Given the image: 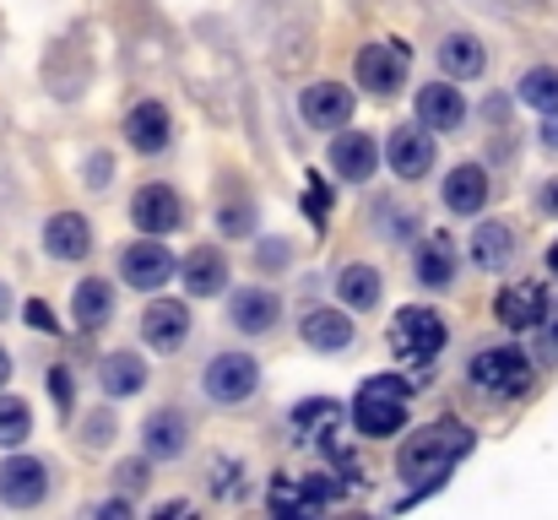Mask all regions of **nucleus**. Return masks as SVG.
I'll return each mask as SVG.
<instances>
[{"instance_id": "a211bd4d", "label": "nucleus", "mask_w": 558, "mask_h": 520, "mask_svg": "<svg viewBox=\"0 0 558 520\" xmlns=\"http://www.w3.org/2000/svg\"><path fill=\"white\" fill-rule=\"evenodd\" d=\"M515 250H521V239H515L510 222H477L472 228V244H466V255H472L477 271H505L515 261Z\"/></svg>"}, {"instance_id": "c85d7f7f", "label": "nucleus", "mask_w": 558, "mask_h": 520, "mask_svg": "<svg viewBox=\"0 0 558 520\" xmlns=\"http://www.w3.org/2000/svg\"><path fill=\"white\" fill-rule=\"evenodd\" d=\"M206 488H211V499H222V505L244 499V494H250V472H244V461H233V456H211V461H206Z\"/></svg>"}, {"instance_id": "c756f323", "label": "nucleus", "mask_w": 558, "mask_h": 520, "mask_svg": "<svg viewBox=\"0 0 558 520\" xmlns=\"http://www.w3.org/2000/svg\"><path fill=\"white\" fill-rule=\"evenodd\" d=\"M521 104L537 114H558V65H532L521 76Z\"/></svg>"}, {"instance_id": "ea45409f", "label": "nucleus", "mask_w": 558, "mask_h": 520, "mask_svg": "<svg viewBox=\"0 0 558 520\" xmlns=\"http://www.w3.org/2000/svg\"><path fill=\"white\" fill-rule=\"evenodd\" d=\"M87 184H93V190H104V184H109V158H104V153H98V158H87Z\"/></svg>"}, {"instance_id": "4c0bfd02", "label": "nucleus", "mask_w": 558, "mask_h": 520, "mask_svg": "<svg viewBox=\"0 0 558 520\" xmlns=\"http://www.w3.org/2000/svg\"><path fill=\"white\" fill-rule=\"evenodd\" d=\"M543 363H558V310L548 304V315H543Z\"/></svg>"}, {"instance_id": "c03bdc74", "label": "nucleus", "mask_w": 558, "mask_h": 520, "mask_svg": "<svg viewBox=\"0 0 558 520\" xmlns=\"http://www.w3.org/2000/svg\"><path fill=\"white\" fill-rule=\"evenodd\" d=\"M104 434H109V418H93L87 423V445H104Z\"/></svg>"}, {"instance_id": "a878e982", "label": "nucleus", "mask_w": 558, "mask_h": 520, "mask_svg": "<svg viewBox=\"0 0 558 520\" xmlns=\"http://www.w3.org/2000/svg\"><path fill=\"white\" fill-rule=\"evenodd\" d=\"M304 342L315 352H348L353 347V321L342 310H310L304 315Z\"/></svg>"}, {"instance_id": "7ed1b4c3", "label": "nucleus", "mask_w": 558, "mask_h": 520, "mask_svg": "<svg viewBox=\"0 0 558 520\" xmlns=\"http://www.w3.org/2000/svg\"><path fill=\"white\" fill-rule=\"evenodd\" d=\"M201 390L211 407H244L260 390V363L250 352H217L201 374Z\"/></svg>"}, {"instance_id": "2eb2a0df", "label": "nucleus", "mask_w": 558, "mask_h": 520, "mask_svg": "<svg viewBox=\"0 0 558 520\" xmlns=\"http://www.w3.org/2000/svg\"><path fill=\"white\" fill-rule=\"evenodd\" d=\"M185 337H190V310L180 299L147 304V315H142V342L153 347V352H180Z\"/></svg>"}, {"instance_id": "5701e85b", "label": "nucleus", "mask_w": 558, "mask_h": 520, "mask_svg": "<svg viewBox=\"0 0 558 520\" xmlns=\"http://www.w3.org/2000/svg\"><path fill=\"white\" fill-rule=\"evenodd\" d=\"M71 321H76L82 331H104V326L114 321V288H109L104 277H87V282L71 293Z\"/></svg>"}, {"instance_id": "2f4dec72", "label": "nucleus", "mask_w": 558, "mask_h": 520, "mask_svg": "<svg viewBox=\"0 0 558 520\" xmlns=\"http://www.w3.org/2000/svg\"><path fill=\"white\" fill-rule=\"evenodd\" d=\"M271 516H288V520H299V516H315V505H310V494H304V483H271Z\"/></svg>"}, {"instance_id": "de8ad7c7", "label": "nucleus", "mask_w": 558, "mask_h": 520, "mask_svg": "<svg viewBox=\"0 0 558 520\" xmlns=\"http://www.w3.org/2000/svg\"><path fill=\"white\" fill-rule=\"evenodd\" d=\"M5 315H11V293L0 288V321H5Z\"/></svg>"}, {"instance_id": "c9c22d12", "label": "nucleus", "mask_w": 558, "mask_h": 520, "mask_svg": "<svg viewBox=\"0 0 558 520\" xmlns=\"http://www.w3.org/2000/svg\"><path fill=\"white\" fill-rule=\"evenodd\" d=\"M299 483H304V494H310V505H315V510L342 499V483H331V477H299Z\"/></svg>"}, {"instance_id": "a18cd8bd", "label": "nucleus", "mask_w": 558, "mask_h": 520, "mask_svg": "<svg viewBox=\"0 0 558 520\" xmlns=\"http://www.w3.org/2000/svg\"><path fill=\"white\" fill-rule=\"evenodd\" d=\"M5 379H11V352L0 347V390H5Z\"/></svg>"}, {"instance_id": "ddd939ff", "label": "nucleus", "mask_w": 558, "mask_h": 520, "mask_svg": "<svg viewBox=\"0 0 558 520\" xmlns=\"http://www.w3.org/2000/svg\"><path fill=\"white\" fill-rule=\"evenodd\" d=\"M548 304H554V299H548L537 282H515V288H505V293L494 299V315H499L505 331H537L543 315H548Z\"/></svg>"}, {"instance_id": "72a5a7b5", "label": "nucleus", "mask_w": 558, "mask_h": 520, "mask_svg": "<svg viewBox=\"0 0 558 520\" xmlns=\"http://www.w3.org/2000/svg\"><path fill=\"white\" fill-rule=\"evenodd\" d=\"M217 228H222L228 239L255 233V206H250V201H244V206H239V201H233V206H222V211H217Z\"/></svg>"}, {"instance_id": "6ab92c4d", "label": "nucleus", "mask_w": 558, "mask_h": 520, "mask_svg": "<svg viewBox=\"0 0 558 520\" xmlns=\"http://www.w3.org/2000/svg\"><path fill=\"white\" fill-rule=\"evenodd\" d=\"M374 164H379V153H374L369 131H348V125H342V131L331 136V169L342 173L348 184H364L374 173Z\"/></svg>"}, {"instance_id": "6e6552de", "label": "nucleus", "mask_w": 558, "mask_h": 520, "mask_svg": "<svg viewBox=\"0 0 558 520\" xmlns=\"http://www.w3.org/2000/svg\"><path fill=\"white\" fill-rule=\"evenodd\" d=\"M49 499V467L38 456H11L0 461V505L11 510H33Z\"/></svg>"}, {"instance_id": "aec40b11", "label": "nucleus", "mask_w": 558, "mask_h": 520, "mask_svg": "<svg viewBox=\"0 0 558 520\" xmlns=\"http://www.w3.org/2000/svg\"><path fill=\"white\" fill-rule=\"evenodd\" d=\"M44 250H49L54 261H87V250H93V228H87V217H76V211H54V217L44 222Z\"/></svg>"}, {"instance_id": "f8f14e48", "label": "nucleus", "mask_w": 558, "mask_h": 520, "mask_svg": "<svg viewBox=\"0 0 558 520\" xmlns=\"http://www.w3.org/2000/svg\"><path fill=\"white\" fill-rule=\"evenodd\" d=\"M417 125H428L434 136L461 131V125H466V98H461V87H450V82L417 87Z\"/></svg>"}, {"instance_id": "1a4fd4ad", "label": "nucleus", "mask_w": 558, "mask_h": 520, "mask_svg": "<svg viewBox=\"0 0 558 520\" xmlns=\"http://www.w3.org/2000/svg\"><path fill=\"white\" fill-rule=\"evenodd\" d=\"M131 222H136L142 233L163 239V233H174V228L185 222V206H180V195H174L169 184H142V190L131 195Z\"/></svg>"}, {"instance_id": "f3484780", "label": "nucleus", "mask_w": 558, "mask_h": 520, "mask_svg": "<svg viewBox=\"0 0 558 520\" xmlns=\"http://www.w3.org/2000/svg\"><path fill=\"white\" fill-rule=\"evenodd\" d=\"M390 169H396V179H423V173L434 169V131L428 125H401L396 136H390Z\"/></svg>"}, {"instance_id": "e433bc0d", "label": "nucleus", "mask_w": 558, "mask_h": 520, "mask_svg": "<svg viewBox=\"0 0 558 520\" xmlns=\"http://www.w3.org/2000/svg\"><path fill=\"white\" fill-rule=\"evenodd\" d=\"M49 390H54V407H60V412H71V396H76V379H71L65 368H49Z\"/></svg>"}, {"instance_id": "a19ab883", "label": "nucleus", "mask_w": 558, "mask_h": 520, "mask_svg": "<svg viewBox=\"0 0 558 520\" xmlns=\"http://www.w3.org/2000/svg\"><path fill=\"white\" fill-rule=\"evenodd\" d=\"M142 483H147V467L142 461H125L120 467V488H142Z\"/></svg>"}, {"instance_id": "bb28decb", "label": "nucleus", "mask_w": 558, "mask_h": 520, "mask_svg": "<svg viewBox=\"0 0 558 520\" xmlns=\"http://www.w3.org/2000/svg\"><path fill=\"white\" fill-rule=\"evenodd\" d=\"M439 65H445V76H456V82H472V76H483L488 55H483V44H477L472 33H450V38L439 44Z\"/></svg>"}, {"instance_id": "423d86ee", "label": "nucleus", "mask_w": 558, "mask_h": 520, "mask_svg": "<svg viewBox=\"0 0 558 520\" xmlns=\"http://www.w3.org/2000/svg\"><path fill=\"white\" fill-rule=\"evenodd\" d=\"M174 271H180V261H174V255L163 250V239H153V233L120 250V277H125L131 288H142V293H158Z\"/></svg>"}, {"instance_id": "cd10ccee", "label": "nucleus", "mask_w": 558, "mask_h": 520, "mask_svg": "<svg viewBox=\"0 0 558 520\" xmlns=\"http://www.w3.org/2000/svg\"><path fill=\"white\" fill-rule=\"evenodd\" d=\"M379 293H385V282H379L374 266H342V271H337V299H342L348 310H374Z\"/></svg>"}, {"instance_id": "4468645a", "label": "nucleus", "mask_w": 558, "mask_h": 520, "mask_svg": "<svg viewBox=\"0 0 558 520\" xmlns=\"http://www.w3.org/2000/svg\"><path fill=\"white\" fill-rule=\"evenodd\" d=\"M228 321H233V331H244V337H266V331L282 321V299H277L271 288H239V293L228 299Z\"/></svg>"}, {"instance_id": "dca6fc26", "label": "nucleus", "mask_w": 558, "mask_h": 520, "mask_svg": "<svg viewBox=\"0 0 558 520\" xmlns=\"http://www.w3.org/2000/svg\"><path fill=\"white\" fill-rule=\"evenodd\" d=\"M125 142L142 153V158H153V153H163L169 142H174V120H169V109L158 104V98H147V104H136L131 114H125Z\"/></svg>"}, {"instance_id": "49530a36", "label": "nucleus", "mask_w": 558, "mask_h": 520, "mask_svg": "<svg viewBox=\"0 0 558 520\" xmlns=\"http://www.w3.org/2000/svg\"><path fill=\"white\" fill-rule=\"evenodd\" d=\"M543 147H558V120H548V125H543Z\"/></svg>"}, {"instance_id": "39448f33", "label": "nucleus", "mask_w": 558, "mask_h": 520, "mask_svg": "<svg viewBox=\"0 0 558 520\" xmlns=\"http://www.w3.org/2000/svg\"><path fill=\"white\" fill-rule=\"evenodd\" d=\"M445 347V321L428 310V304H407L396 321H390V352L401 363H434Z\"/></svg>"}, {"instance_id": "473e14b6", "label": "nucleus", "mask_w": 558, "mask_h": 520, "mask_svg": "<svg viewBox=\"0 0 558 520\" xmlns=\"http://www.w3.org/2000/svg\"><path fill=\"white\" fill-rule=\"evenodd\" d=\"M320 423L337 428V401H331V396H315V401H299V407H293V428H299V434H315Z\"/></svg>"}, {"instance_id": "20e7f679", "label": "nucleus", "mask_w": 558, "mask_h": 520, "mask_svg": "<svg viewBox=\"0 0 558 520\" xmlns=\"http://www.w3.org/2000/svg\"><path fill=\"white\" fill-rule=\"evenodd\" d=\"M472 385L488 396H526L532 390V358L521 347H483L472 358Z\"/></svg>"}, {"instance_id": "9b49d317", "label": "nucleus", "mask_w": 558, "mask_h": 520, "mask_svg": "<svg viewBox=\"0 0 558 520\" xmlns=\"http://www.w3.org/2000/svg\"><path fill=\"white\" fill-rule=\"evenodd\" d=\"M142 450L147 461H180L190 450V423L180 407H158L147 423H142Z\"/></svg>"}, {"instance_id": "37998d69", "label": "nucleus", "mask_w": 558, "mask_h": 520, "mask_svg": "<svg viewBox=\"0 0 558 520\" xmlns=\"http://www.w3.org/2000/svg\"><path fill=\"white\" fill-rule=\"evenodd\" d=\"M27 321H33L38 331H54V315H49L44 304H27Z\"/></svg>"}, {"instance_id": "58836bf2", "label": "nucleus", "mask_w": 558, "mask_h": 520, "mask_svg": "<svg viewBox=\"0 0 558 520\" xmlns=\"http://www.w3.org/2000/svg\"><path fill=\"white\" fill-rule=\"evenodd\" d=\"M537 211H543V217H558V179H548V184L537 190Z\"/></svg>"}, {"instance_id": "7c9ffc66", "label": "nucleus", "mask_w": 558, "mask_h": 520, "mask_svg": "<svg viewBox=\"0 0 558 520\" xmlns=\"http://www.w3.org/2000/svg\"><path fill=\"white\" fill-rule=\"evenodd\" d=\"M33 434V407L22 396H0V450L22 445Z\"/></svg>"}, {"instance_id": "79ce46f5", "label": "nucleus", "mask_w": 558, "mask_h": 520, "mask_svg": "<svg viewBox=\"0 0 558 520\" xmlns=\"http://www.w3.org/2000/svg\"><path fill=\"white\" fill-rule=\"evenodd\" d=\"M93 516H98V520H125V516H131V505H125V499H109V505H98Z\"/></svg>"}, {"instance_id": "f03ea898", "label": "nucleus", "mask_w": 558, "mask_h": 520, "mask_svg": "<svg viewBox=\"0 0 558 520\" xmlns=\"http://www.w3.org/2000/svg\"><path fill=\"white\" fill-rule=\"evenodd\" d=\"M407 401H412V385H407L401 374H374V379H364L359 396H353V423H359V434H364V439L401 434Z\"/></svg>"}, {"instance_id": "393cba45", "label": "nucleus", "mask_w": 558, "mask_h": 520, "mask_svg": "<svg viewBox=\"0 0 558 520\" xmlns=\"http://www.w3.org/2000/svg\"><path fill=\"white\" fill-rule=\"evenodd\" d=\"M180 271H185V288L195 299H211V293L228 288V261H222V250H211V244H206V250H190Z\"/></svg>"}, {"instance_id": "09e8293b", "label": "nucleus", "mask_w": 558, "mask_h": 520, "mask_svg": "<svg viewBox=\"0 0 558 520\" xmlns=\"http://www.w3.org/2000/svg\"><path fill=\"white\" fill-rule=\"evenodd\" d=\"M548 271H554V277H558V244H554V250H548Z\"/></svg>"}, {"instance_id": "412c9836", "label": "nucleus", "mask_w": 558, "mask_h": 520, "mask_svg": "<svg viewBox=\"0 0 558 520\" xmlns=\"http://www.w3.org/2000/svg\"><path fill=\"white\" fill-rule=\"evenodd\" d=\"M445 206L456 217H477L488 206V173H483V164H456L445 173Z\"/></svg>"}, {"instance_id": "b1692460", "label": "nucleus", "mask_w": 558, "mask_h": 520, "mask_svg": "<svg viewBox=\"0 0 558 520\" xmlns=\"http://www.w3.org/2000/svg\"><path fill=\"white\" fill-rule=\"evenodd\" d=\"M98 379H104L109 401H125V396H142V390H147V363H142L136 352H109V358L98 363Z\"/></svg>"}, {"instance_id": "f257e3e1", "label": "nucleus", "mask_w": 558, "mask_h": 520, "mask_svg": "<svg viewBox=\"0 0 558 520\" xmlns=\"http://www.w3.org/2000/svg\"><path fill=\"white\" fill-rule=\"evenodd\" d=\"M472 445H477V434H472L466 423H428V428H417V434L396 450V477H401L412 494H428V488H439V483L450 477V467H456L461 456H472Z\"/></svg>"}, {"instance_id": "f704fd0d", "label": "nucleus", "mask_w": 558, "mask_h": 520, "mask_svg": "<svg viewBox=\"0 0 558 520\" xmlns=\"http://www.w3.org/2000/svg\"><path fill=\"white\" fill-rule=\"evenodd\" d=\"M288 261H293L288 239H266V244L255 250V266H260V271H288Z\"/></svg>"}, {"instance_id": "9d476101", "label": "nucleus", "mask_w": 558, "mask_h": 520, "mask_svg": "<svg viewBox=\"0 0 558 520\" xmlns=\"http://www.w3.org/2000/svg\"><path fill=\"white\" fill-rule=\"evenodd\" d=\"M299 109H304V120L315 131H342L353 120V87H342V82H310L304 98H299Z\"/></svg>"}, {"instance_id": "4be33fe9", "label": "nucleus", "mask_w": 558, "mask_h": 520, "mask_svg": "<svg viewBox=\"0 0 558 520\" xmlns=\"http://www.w3.org/2000/svg\"><path fill=\"white\" fill-rule=\"evenodd\" d=\"M412 277H417L423 288H450V282H456V244H450V233H428V239L417 244Z\"/></svg>"}, {"instance_id": "0eeeda50", "label": "nucleus", "mask_w": 558, "mask_h": 520, "mask_svg": "<svg viewBox=\"0 0 558 520\" xmlns=\"http://www.w3.org/2000/svg\"><path fill=\"white\" fill-rule=\"evenodd\" d=\"M359 87L374 93V98H390V93L407 87V49H401L396 38L359 49Z\"/></svg>"}]
</instances>
